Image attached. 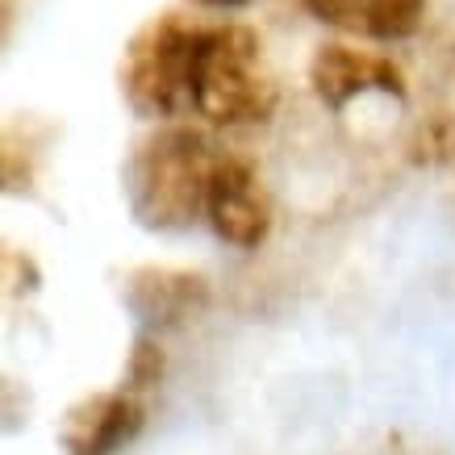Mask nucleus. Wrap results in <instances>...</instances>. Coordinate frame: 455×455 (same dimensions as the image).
<instances>
[{
	"mask_svg": "<svg viewBox=\"0 0 455 455\" xmlns=\"http://www.w3.org/2000/svg\"><path fill=\"white\" fill-rule=\"evenodd\" d=\"M221 151L188 125H167L125 164V201L139 226L172 235L188 230L209 201V180Z\"/></svg>",
	"mask_w": 455,
	"mask_h": 455,
	"instance_id": "obj_1",
	"label": "nucleus"
},
{
	"mask_svg": "<svg viewBox=\"0 0 455 455\" xmlns=\"http://www.w3.org/2000/svg\"><path fill=\"white\" fill-rule=\"evenodd\" d=\"M193 109L213 125H259L276 113V80L247 26H201Z\"/></svg>",
	"mask_w": 455,
	"mask_h": 455,
	"instance_id": "obj_2",
	"label": "nucleus"
},
{
	"mask_svg": "<svg viewBox=\"0 0 455 455\" xmlns=\"http://www.w3.org/2000/svg\"><path fill=\"white\" fill-rule=\"evenodd\" d=\"M201 26H188L180 13L151 17L134 34L122 59L125 100L142 117H176L193 109V71Z\"/></svg>",
	"mask_w": 455,
	"mask_h": 455,
	"instance_id": "obj_3",
	"label": "nucleus"
},
{
	"mask_svg": "<svg viewBox=\"0 0 455 455\" xmlns=\"http://www.w3.org/2000/svg\"><path fill=\"white\" fill-rule=\"evenodd\" d=\"M205 213L213 221V235L230 247H259L263 238L272 235V201L263 180L255 176V167L235 159V155H221L209 180V201Z\"/></svg>",
	"mask_w": 455,
	"mask_h": 455,
	"instance_id": "obj_4",
	"label": "nucleus"
},
{
	"mask_svg": "<svg viewBox=\"0 0 455 455\" xmlns=\"http://www.w3.org/2000/svg\"><path fill=\"white\" fill-rule=\"evenodd\" d=\"M142 422H147V410L134 388L88 393L68 410L59 443H63V455H117L125 443H134Z\"/></svg>",
	"mask_w": 455,
	"mask_h": 455,
	"instance_id": "obj_5",
	"label": "nucleus"
},
{
	"mask_svg": "<svg viewBox=\"0 0 455 455\" xmlns=\"http://www.w3.org/2000/svg\"><path fill=\"white\" fill-rule=\"evenodd\" d=\"M309 80H314V92L331 109H347L355 97H368V92H385V97L405 92V80H401L393 59L368 55V51H355L343 42L317 46L314 63H309Z\"/></svg>",
	"mask_w": 455,
	"mask_h": 455,
	"instance_id": "obj_6",
	"label": "nucleus"
},
{
	"mask_svg": "<svg viewBox=\"0 0 455 455\" xmlns=\"http://www.w3.org/2000/svg\"><path fill=\"white\" fill-rule=\"evenodd\" d=\"M125 301L130 309L147 322V326H180L205 309L209 289L205 280L193 272H172V267H139L130 284H125Z\"/></svg>",
	"mask_w": 455,
	"mask_h": 455,
	"instance_id": "obj_7",
	"label": "nucleus"
},
{
	"mask_svg": "<svg viewBox=\"0 0 455 455\" xmlns=\"http://www.w3.org/2000/svg\"><path fill=\"white\" fill-rule=\"evenodd\" d=\"M326 26L359 38H410L422 26L427 0H305Z\"/></svg>",
	"mask_w": 455,
	"mask_h": 455,
	"instance_id": "obj_8",
	"label": "nucleus"
},
{
	"mask_svg": "<svg viewBox=\"0 0 455 455\" xmlns=\"http://www.w3.org/2000/svg\"><path fill=\"white\" fill-rule=\"evenodd\" d=\"M159 376H164V355H159V347L155 343H139L134 347V355H130V385L125 388H151L159 385Z\"/></svg>",
	"mask_w": 455,
	"mask_h": 455,
	"instance_id": "obj_9",
	"label": "nucleus"
},
{
	"mask_svg": "<svg viewBox=\"0 0 455 455\" xmlns=\"http://www.w3.org/2000/svg\"><path fill=\"white\" fill-rule=\"evenodd\" d=\"M196 4H209V9H230V4H243V0H196Z\"/></svg>",
	"mask_w": 455,
	"mask_h": 455,
	"instance_id": "obj_10",
	"label": "nucleus"
}]
</instances>
